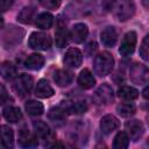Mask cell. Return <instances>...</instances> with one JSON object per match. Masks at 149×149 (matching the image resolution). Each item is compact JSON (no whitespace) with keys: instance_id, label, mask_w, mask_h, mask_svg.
I'll list each match as a JSON object with an SVG mask.
<instances>
[{"instance_id":"9a60e30c","label":"cell","mask_w":149,"mask_h":149,"mask_svg":"<svg viewBox=\"0 0 149 149\" xmlns=\"http://www.w3.org/2000/svg\"><path fill=\"white\" fill-rule=\"evenodd\" d=\"M88 34V28L85 23H77L72 27V30L70 33V37L76 43H81L85 41Z\"/></svg>"},{"instance_id":"4dcf8cb0","label":"cell","mask_w":149,"mask_h":149,"mask_svg":"<svg viewBox=\"0 0 149 149\" xmlns=\"http://www.w3.org/2000/svg\"><path fill=\"white\" fill-rule=\"evenodd\" d=\"M140 55L144 61L149 59V36L148 35L142 41V44L140 47Z\"/></svg>"},{"instance_id":"f35d334b","label":"cell","mask_w":149,"mask_h":149,"mask_svg":"<svg viewBox=\"0 0 149 149\" xmlns=\"http://www.w3.org/2000/svg\"><path fill=\"white\" fill-rule=\"evenodd\" d=\"M2 26H3V19H2L1 16H0V28H1Z\"/></svg>"},{"instance_id":"2e32d148","label":"cell","mask_w":149,"mask_h":149,"mask_svg":"<svg viewBox=\"0 0 149 149\" xmlns=\"http://www.w3.org/2000/svg\"><path fill=\"white\" fill-rule=\"evenodd\" d=\"M33 127H34V130H35V134L45 140V141H50L54 139V135H52V132L50 129V127L44 122V121H35L33 123Z\"/></svg>"},{"instance_id":"d6a6232c","label":"cell","mask_w":149,"mask_h":149,"mask_svg":"<svg viewBox=\"0 0 149 149\" xmlns=\"http://www.w3.org/2000/svg\"><path fill=\"white\" fill-rule=\"evenodd\" d=\"M8 99H9V94L6 90V87L2 84H0V105H3L5 102H7Z\"/></svg>"},{"instance_id":"8d00e7d4","label":"cell","mask_w":149,"mask_h":149,"mask_svg":"<svg viewBox=\"0 0 149 149\" xmlns=\"http://www.w3.org/2000/svg\"><path fill=\"white\" fill-rule=\"evenodd\" d=\"M143 97H144L146 99L148 98V86H147V87H146V88L143 90Z\"/></svg>"},{"instance_id":"836d02e7","label":"cell","mask_w":149,"mask_h":149,"mask_svg":"<svg viewBox=\"0 0 149 149\" xmlns=\"http://www.w3.org/2000/svg\"><path fill=\"white\" fill-rule=\"evenodd\" d=\"M115 3H116V0H102L101 1V6L106 12H111L114 8Z\"/></svg>"},{"instance_id":"5bb4252c","label":"cell","mask_w":149,"mask_h":149,"mask_svg":"<svg viewBox=\"0 0 149 149\" xmlns=\"http://www.w3.org/2000/svg\"><path fill=\"white\" fill-rule=\"evenodd\" d=\"M54 80L55 83L61 86V87H65L68 85H70L73 80V73L69 70L65 69H59L57 71H55L54 73Z\"/></svg>"},{"instance_id":"8992f818","label":"cell","mask_w":149,"mask_h":149,"mask_svg":"<svg viewBox=\"0 0 149 149\" xmlns=\"http://www.w3.org/2000/svg\"><path fill=\"white\" fill-rule=\"evenodd\" d=\"M129 77H130V80L134 83V84H139V85H142V84H146L148 81V77H149V71H148V68L144 65V64H134L132 68H130V71H129Z\"/></svg>"},{"instance_id":"44dd1931","label":"cell","mask_w":149,"mask_h":149,"mask_svg":"<svg viewBox=\"0 0 149 149\" xmlns=\"http://www.w3.org/2000/svg\"><path fill=\"white\" fill-rule=\"evenodd\" d=\"M52 22L54 16L48 12H43L35 17V24L41 29H49L52 26Z\"/></svg>"},{"instance_id":"603a6c76","label":"cell","mask_w":149,"mask_h":149,"mask_svg":"<svg viewBox=\"0 0 149 149\" xmlns=\"http://www.w3.org/2000/svg\"><path fill=\"white\" fill-rule=\"evenodd\" d=\"M55 38H56V45L58 48H63L68 45L70 41V33L65 27H58V29L55 33Z\"/></svg>"},{"instance_id":"cb8c5ba5","label":"cell","mask_w":149,"mask_h":149,"mask_svg":"<svg viewBox=\"0 0 149 149\" xmlns=\"http://www.w3.org/2000/svg\"><path fill=\"white\" fill-rule=\"evenodd\" d=\"M3 118L9 122H17L22 119V112L19 107L8 106L3 109Z\"/></svg>"},{"instance_id":"d590c367","label":"cell","mask_w":149,"mask_h":149,"mask_svg":"<svg viewBox=\"0 0 149 149\" xmlns=\"http://www.w3.org/2000/svg\"><path fill=\"white\" fill-rule=\"evenodd\" d=\"M14 0H0V8L2 9H8L13 5Z\"/></svg>"},{"instance_id":"5b68a950","label":"cell","mask_w":149,"mask_h":149,"mask_svg":"<svg viewBox=\"0 0 149 149\" xmlns=\"http://www.w3.org/2000/svg\"><path fill=\"white\" fill-rule=\"evenodd\" d=\"M114 93L113 88L108 84H102L100 87L97 88V91L93 94V100L98 105H108L113 101Z\"/></svg>"},{"instance_id":"7402d4cb","label":"cell","mask_w":149,"mask_h":149,"mask_svg":"<svg viewBox=\"0 0 149 149\" xmlns=\"http://www.w3.org/2000/svg\"><path fill=\"white\" fill-rule=\"evenodd\" d=\"M0 76L6 80H12L16 77V68L10 62H3L0 65Z\"/></svg>"},{"instance_id":"6da1fadb","label":"cell","mask_w":149,"mask_h":149,"mask_svg":"<svg viewBox=\"0 0 149 149\" xmlns=\"http://www.w3.org/2000/svg\"><path fill=\"white\" fill-rule=\"evenodd\" d=\"M113 68H114V58L109 52L102 51L94 57L93 69L98 76L105 77V76L109 74L112 72Z\"/></svg>"},{"instance_id":"e575fe53","label":"cell","mask_w":149,"mask_h":149,"mask_svg":"<svg viewBox=\"0 0 149 149\" xmlns=\"http://www.w3.org/2000/svg\"><path fill=\"white\" fill-rule=\"evenodd\" d=\"M97 50V43L94 42V41H92V42H90L88 44H87V47H86V51H87V54L88 55H93V52Z\"/></svg>"},{"instance_id":"e0dca14e","label":"cell","mask_w":149,"mask_h":149,"mask_svg":"<svg viewBox=\"0 0 149 149\" xmlns=\"http://www.w3.org/2000/svg\"><path fill=\"white\" fill-rule=\"evenodd\" d=\"M54 93H55L54 88L50 86V84L45 79L38 80L37 85H36V88H35V94L38 98H42V99L50 98V97L54 95Z\"/></svg>"},{"instance_id":"ba28073f","label":"cell","mask_w":149,"mask_h":149,"mask_svg":"<svg viewBox=\"0 0 149 149\" xmlns=\"http://www.w3.org/2000/svg\"><path fill=\"white\" fill-rule=\"evenodd\" d=\"M135 13V5L130 0H121L116 6V15L120 21H126L130 19Z\"/></svg>"},{"instance_id":"9c48e42d","label":"cell","mask_w":149,"mask_h":149,"mask_svg":"<svg viewBox=\"0 0 149 149\" xmlns=\"http://www.w3.org/2000/svg\"><path fill=\"white\" fill-rule=\"evenodd\" d=\"M83 62V54L77 48H70L64 55V64L69 68H78Z\"/></svg>"},{"instance_id":"4316f807","label":"cell","mask_w":149,"mask_h":149,"mask_svg":"<svg viewBox=\"0 0 149 149\" xmlns=\"http://www.w3.org/2000/svg\"><path fill=\"white\" fill-rule=\"evenodd\" d=\"M118 95L123 100L132 101V100L137 99L139 91L136 88H134V87H130V86H122V87H120L118 90Z\"/></svg>"},{"instance_id":"83f0119b","label":"cell","mask_w":149,"mask_h":149,"mask_svg":"<svg viewBox=\"0 0 149 149\" xmlns=\"http://www.w3.org/2000/svg\"><path fill=\"white\" fill-rule=\"evenodd\" d=\"M69 114H83L87 111V104L85 100H77L73 102H68Z\"/></svg>"},{"instance_id":"74e56055","label":"cell","mask_w":149,"mask_h":149,"mask_svg":"<svg viewBox=\"0 0 149 149\" xmlns=\"http://www.w3.org/2000/svg\"><path fill=\"white\" fill-rule=\"evenodd\" d=\"M142 2H143V5H144V7L147 8V7H148V0H142Z\"/></svg>"},{"instance_id":"484cf974","label":"cell","mask_w":149,"mask_h":149,"mask_svg":"<svg viewBox=\"0 0 149 149\" xmlns=\"http://www.w3.org/2000/svg\"><path fill=\"white\" fill-rule=\"evenodd\" d=\"M24 108H26V112L33 116L41 115L44 112V106L42 105V102L36 100H28L24 105Z\"/></svg>"},{"instance_id":"52a82bcc","label":"cell","mask_w":149,"mask_h":149,"mask_svg":"<svg viewBox=\"0 0 149 149\" xmlns=\"http://www.w3.org/2000/svg\"><path fill=\"white\" fill-rule=\"evenodd\" d=\"M136 42H137V35L135 31H128L122 41H121V44H120V48H119V51L122 56L127 57V56H130L134 50H135V47H136Z\"/></svg>"},{"instance_id":"277c9868","label":"cell","mask_w":149,"mask_h":149,"mask_svg":"<svg viewBox=\"0 0 149 149\" xmlns=\"http://www.w3.org/2000/svg\"><path fill=\"white\" fill-rule=\"evenodd\" d=\"M31 87H33V77L27 73L19 74L13 83V88L16 92V94L20 97H24L29 94Z\"/></svg>"},{"instance_id":"d6986e66","label":"cell","mask_w":149,"mask_h":149,"mask_svg":"<svg viewBox=\"0 0 149 149\" xmlns=\"http://www.w3.org/2000/svg\"><path fill=\"white\" fill-rule=\"evenodd\" d=\"M78 84L84 90H88V88H91V87L94 86L95 79H94V77H93V74L91 73L90 70L84 69L79 73V76H78Z\"/></svg>"},{"instance_id":"ac0fdd59","label":"cell","mask_w":149,"mask_h":149,"mask_svg":"<svg viewBox=\"0 0 149 149\" xmlns=\"http://www.w3.org/2000/svg\"><path fill=\"white\" fill-rule=\"evenodd\" d=\"M19 143L22 147H26V148L36 147L38 144L37 137L34 134H31L29 130H27V129H22L19 133Z\"/></svg>"},{"instance_id":"d4e9b609","label":"cell","mask_w":149,"mask_h":149,"mask_svg":"<svg viewBox=\"0 0 149 149\" xmlns=\"http://www.w3.org/2000/svg\"><path fill=\"white\" fill-rule=\"evenodd\" d=\"M35 14H36V9L34 6H27L24 7L17 15V21L22 22V23H31L33 20L35 19Z\"/></svg>"},{"instance_id":"30bf717a","label":"cell","mask_w":149,"mask_h":149,"mask_svg":"<svg viewBox=\"0 0 149 149\" xmlns=\"http://www.w3.org/2000/svg\"><path fill=\"white\" fill-rule=\"evenodd\" d=\"M126 130H127L128 137H130L133 141H137L142 136L144 132V127L140 120L133 119L126 122Z\"/></svg>"},{"instance_id":"1f68e13d","label":"cell","mask_w":149,"mask_h":149,"mask_svg":"<svg viewBox=\"0 0 149 149\" xmlns=\"http://www.w3.org/2000/svg\"><path fill=\"white\" fill-rule=\"evenodd\" d=\"M38 2L47 9H57L61 6L62 0H38Z\"/></svg>"},{"instance_id":"f1b7e54d","label":"cell","mask_w":149,"mask_h":149,"mask_svg":"<svg viewBox=\"0 0 149 149\" xmlns=\"http://www.w3.org/2000/svg\"><path fill=\"white\" fill-rule=\"evenodd\" d=\"M116 112H118L121 116H123V118H129V116H132V115L135 114L136 107H135V105L132 104V102H122V104L118 105Z\"/></svg>"},{"instance_id":"7a4b0ae2","label":"cell","mask_w":149,"mask_h":149,"mask_svg":"<svg viewBox=\"0 0 149 149\" xmlns=\"http://www.w3.org/2000/svg\"><path fill=\"white\" fill-rule=\"evenodd\" d=\"M28 44L35 50H48L51 47V37L42 31H34L30 34Z\"/></svg>"},{"instance_id":"f546056e","label":"cell","mask_w":149,"mask_h":149,"mask_svg":"<svg viewBox=\"0 0 149 149\" xmlns=\"http://www.w3.org/2000/svg\"><path fill=\"white\" fill-rule=\"evenodd\" d=\"M129 144V137L127 135L126 132H120L116 134V136L114 137V142H113V147L115 149H126Z\"/></svg>"},{"instance_id":"3957f363","label":"cell","mask_w":149,"mask_h":149,"mask_svg":"<svg viewBox=\"0 0 149 149\" xmlns=\"http://www.w3.org/2000/svg\"><path fill=\"white\" fill-rule=\"evenodd\" d=\"M94 5L95 0H76L68 7V13L71 16H83L91 13Z\"/></svg>"},{"instance_id":"7c38bea8","label":"cell","mask_w":149,"mask_h":149,"mask_svg":"<svg viewBox=\"0 0 149 149\" xmlns=\"http://www.w3.org/2000/svg\"><path fill=\"white\" fill-rule=\"evenodd\" d=\"M120 126V121L114 115H105L100 120V129L104 134H111L115 129H118Z\"/></svg>"},{"instance_id":"ffe728a7","label":"cell","mask_w":149,"mask_h":149,"mask_svg":"<svg viewBox=\"0 0 149 149\" xmlns=\"http://www.w3.org/2000/svg\"><path fill=\"white\" fill-rule=\"evenodd\" d=\"M43 64H44V57L40 54H31L24 61L26 68L30 70H40L43 66Z\"/></svg>"},{"instance_id":"4fadbf2b","label":"cell","mask_w":149,"mask_h":149,"mask_svg":"<svg viewBox=\"0 0 149 149\" xmlns=\"http://www.w3.org/2000/svg\"><path fill=\"white\" fill-rule=\"evenodd\" d=\"M100 40L105 47H108V48L114 47L118 42V33H116L115 28L114 27H106L100 34Z\"/></svg>"},{"instance_id":"8fae6325","label":"cell","mask_w":149,"mask_h":149,"mask_svg":"<svg viewBox=\"0 0 149 149\" xmlns=\"http://www.w3.org/2000/svg\"><path fill=\"white\" fill-rule=\"evenodd\" d=\"M14 144V133L8 126H0V149H9Z\"/></svg>"}]
</instances>
